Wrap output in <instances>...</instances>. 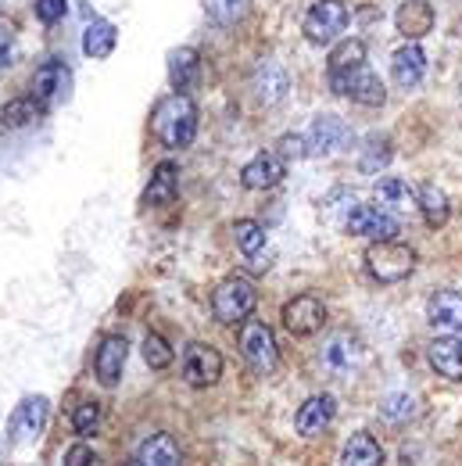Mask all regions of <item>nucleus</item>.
Returning a JSON list of instances; mask_svg holds the SVG:
<instances>
[{"instance_id":"2eb2a0df","label":"nucleus","mask_w":462,"mask_h":466,"mask_svg":"<svg viewBox=\"0 0 462 466\" xmlns=\"http://www.w3.org/2000/svg\"><path fill=\"white\" fill-rule=\"evenodd\" d=\"M284 176H287V162H284L276 151H262V155H255V158L240 169V183H244L247 190H269V187H276Z\"/></svg>"},{"instance_id":"9d476101","label":"nucleus","mask_w":462,"mask_h":466,"mask_svg":"<svg viewBox=\"0 0 462 466\" xmlns=\"http://www.w3.org/2000/svg\"><path fill=\"white\" fill-rule=\"evenodd\" d=\"M345 233L351 237H369V240H395L398 219L377 205H358L345 219Z\"/></svg>"},{"instance_id":"5701e85b","label":"nucleus","mask_w":462,"mask_h":466,"mask_svg":"<svg viewBox=\"0 0 462 466\" xmlns=\"http://www.w3.org/2000/svg\"><path fill=\"white\" fill-rule=\"evenodd\" d=\"M176 190H179V169H176L173 162H162V166L155 169V176H151L147 190H144V205H147V208L173 205Z\"/></svg>"},{"instance_id":"6ab92c4d","label":"nucleus","mask_w":462,"mask_h":466,"mask_svg":"<svg viewBox=\"0 0 462 466\" xmlns=\"http://www.w3.org/2000/svg\"><path fill=\"white\" fill-rule=\"evenodd\" d=\"M373 198H377V208L391 212V216H405V212H416L419 208V198L416 190L398 179V176H384L377 187H373Z\"/></svg>"},{"instance_id":"2f4dec72","label":"nucleus","mask_w":462,"mask_h":466,"mask_svg":"<svg viewBox=\"0 0 462 466\" xmlns=\"http://www.w3.org/2000/svg\"><path fill=\"white\" fill-rule=\"evenodd\" d=\"M358 65H366V44H362V40H345V44H337V47L330 51V61H326L330 72H347V68H358Z\"/></svg>"},{"instance_id":"aec40b11","label":"nucleus","mask_w":462,"mask_h":466,"mask_svg":"<svg viewBox=\"0 0 462 466\" xmlns=\"http://www.w3.org/2000/svg\"><path fill=\"white\" fill-rule=\"evenodd\" d=\"M427 359L430 366L445 377V380H462V341L456 334H437L430 345H427Z\"/></svg>"},{"instance_id":"e433bc0d","label":"nucleus","mask_w":462,"mask_h":466,"mask_svg":"<svg viewBox=\"0 0 462 466\" xmlns=\"http://www.w3.org/2000/svg\"><path fill=\"white\" fill-rule=\"evenodd\" d=\"M276 155H280L284 162H297V158H305V155H308V144H305V137H301V133H287V137H280V140H276Z\"/></svg>"},{"instance_id":"a878e982","label":"nucleus","mask_w":462,"mask_h":466,"mask_svg":"<svg viewBox=\"0 0 462 466\" xmlns=\"http://www.w3.org/2000/svg\"><path fill=\"white\" fill-rule=\"evenodd\" d=\"M341 466H384V449L373 434H351L341 452Z\"/></svg>"},{"instance_id":"cd10ccee","label":"nucleus","mask_w":462,"mask_h":466,"mask_svg":"<svg viewBox=\"0 0 462 466\" xmlns=\"http://www.w3.org/2000/svg\"><path fill=\"white\" fill-rule=\"evenodd\" d=\"M419 212H423V223L430 227V230H437V227H445L448 223V194L441 190V187H434V183H427V187H419Z\"/></svg>"},{"instance_id":"f03ea898","label":"nucleus","mask_w":462,"mask_h":466,"mask_svg":"<svg viewBox=\"0 0 462 466\" xmlns=\"http://www.w3.org/2000/svg\"><path fill=\"white\" fill-rule=\"evenodd\" d=\"M366 269L380 284H398L416 269V251L398 240H373L366 248Z\"/></svg>"},{"instance_id":"c9c22d12","label":"nucleus","mask_w":462,"mask_h":466,"mask_svg":"<svg viewBox=\"0 0 462 466\" xmlns=\"http://www.w3.org/2000/svg\"><path fill=\"white\" fill-rule=\"evenodd\" d=\"M380 412H384V420H395V423L412 420V416H416V399H412V395H387V399L380 402Z\"/></svg>"},{"instance_id":"7ed1b4c3","label":"nucleus","mask_w":462,"mask_h":466,"mask_svg":"<svg viewBox=\"0 0 462 466\" xmlns=\"http://www.w3.org/2000/svg\"><path fill=\"white\" fill-rule=\"evenodd\" d=\"M255 305H258V291H255V284L247 280V277H226L216 294H212V312H216V319L219 323H244L251 312H255Z\"/></svg>"},{"instance_id":"473e14b6","label":"nucleus","mask_w":462,"mask_h":466,"mask_svg":"<svg viewBox=\"0 0 462 466\" xmlns=\"http://www.w3.org/2000/svg\"><path fill=\"white\" fill-rule=\"evenodd\" d=\"M176 359V351L169 349V341L162 338V334H147L144 338V362L151 366V370H169Z\"/></svg>"},{"instance_id":"4468645a","label":"nucleus","mask_w":462,"mask_h":466,"mask_svg":"<svg viewBox=\"0 0 462 466\" xmlns=\"http://www.w3.org/2000/svg\"><path fill=\"white\" fill-rule=\"evenodd\" d=\"M251 86H255V97L262 101V105H280L284 97H287V72H284V65L273 58H262L255 65V76H251Z\"/></svg>"},{"instance_id":"39448f33","label":"nucleus","mask_w":462,"mask_h":466,"mask_svg":"<svg viewBox=\"0 0 462 466\" xmlns=\"http://www.w3.org/2000/svg\"><path fill=\"white\" fill-rule=\"evenodd\" d=\"M236 341H240V355L247 359V366H251L255 373H273V370L280 366L276 338H273V330H269L266 323H258V319H244Z\"/></svg>"},{"instance_id":"c756f323","label":"nucleus","mask_w":462,"mask_h":466,"mask_svg":"<svg viewBox=\"0 0 462 466\" xmlns=\"http://www.w3.org/2000/svg\"><path fill=\"white\" fill-rule=\"evenodd\" d=\"M233 240H236V248H240L247 258H258V251L266 248V230H262V223H255V219H236V223H233Z\"/></svg>"},{"instance_id":"f704fd0d","label":"nucleus","mask_w":462,"mask_h":466,"mask_svg":"<svg viewBox=\"0 0 462 466\" xmlns=\"http://www.w3.org/2000/svg\"><path fill=\"white\" fill-rule=\"evenodd\" d=\"M72 427H75L79 438H90L101 427V406L97 402H79L75 412H72Z\"/></svg>"},{"instance_id":"b1692460","label":"nucleus","mask_w":462,"mask_h":466,"mask_svg":"<svg viewBox=\"0 0 462 466\" xmlns=\"http://www.w3.org/2000/svg\"><path fill=\"white\" fill-rule=\"evenodd\" d=\"M355 359H358V345H355L347 334H334V338L326 341V349H323V366H326L334 377H341V380L351 377Z\"/></svg>"},{"instance_id":"7c9ffc66","label":"nucleus","mask_w":462,"mask_h":466,"mask_svg":"<svg viewBox=\"0 0 462 466\" xmlns=\"http://www.w3.org/2000/svg\"><path fill=\"white\" fill-rule=\"evenodd\" d=\"M40 105H36V97H18V101H7L4 105V116L0 122L7 126V129H22V126H29V122H36L40 118Z\"/></svg>"},{"instance_id":"dca6fc26","label":"nucleus","mask_w":462,"mask_h":466,"mask_svg":"<svg viewBox=\"0 0 462 466\" xmlns=\"http://www.w3.org/2000/svg\"><path fill=\"white\" fill-rule=\"evenodd\" d=\"M126 359H129V341L122 334H112V338L101 341V349L94 355V373H97V380L105 388H116L118 384V377L126 370Z\"/></svg>"},{"instance_id":"4be33fe9","label":"nucleus","mask_w":462,"mask_h":466,"mask_svg":"<svg viewBox=\"0 0 462 466\" xmlns=\"http://www.w3.org/2000/svg\"><path fill=\"white\" fill-rule=\"evenodd\" d=\"M197 76H201V55L194 47H179V51L169 55V83H173L176 94L194 90Z\"/></svg>"},{"instance_id":"1a4fd4ad","label":"nucleus","mask_w":462,"mask_h":466,"mask_svg":"<svg viewBox=\"0 0 462 466\" xmlns=\"http://www.w3.org/2000/svg\"><path fill=\"white\" fill-rule=\"evenodd\" d=\"M305 144H308V155H319V158H330L337 151H345L351 144V129H347L345 118L337 116H316L308 133H305Z\"/></svg>"},{"instance_id":"bb28decb","label":"nucleus","mask_w":462,"mask_h":466,"mask_svg":"<svg viewBox=\"0 0 462 466\" xmlns=\"http://www.w3.org/2000/svg\"><path fill=\"white\" fill-rule=\"evenodd\" d=\"M116 44H118V29L112 22H105V18H94L86 25V33H83V51L90 58H112Z\"/></svg>"},{"instance_id":"4c0bfd02","label":"nucleus","mask_w":462,"mask_h":466,"mask_svg":"<svg viewBox=\"0 0 462 466\" xmlns=\"http://www.w3.org/2000/svg\"><path fill=\"white\" fill-rule=\"evenodd\" d=\"M65 4H68V0H36V18H40L44 25H55L61 15H65Z\"/></svg>"},{"instance_id":"72a5a7b5","label":"nucleus","mask_w":462,"mask_h":466,"mask_svg":"<svg viewBox=\"0 0 462 466\" xmlns=\"http://www.w3.org/2000/svg\"><path fill=\"white\" fill-rule=\"evenodd\" d=\"M205 11H208L219 25H233V22H240V18H244L247 0H205Z\"/></svg>"},{"instance_id":"393cba45","label":"nucleus","mask_w":462,"mask_h":466,"mask_svg":"<svg viewBox=\"0 0 462 466\" xmlns=\"http://www.w3.org/2000/svg\"><path fill=\"white\" fill-rule=\"evenodd\" d=\"M136 466H179V445L173 434H151L136 449Z\"/></svg>"},{"instance_id":"9b49d317","label":"nucleus","mask_w":462,"mask_h":466,"mask_svg":"<svg viewBox=\"0 0 462 466\" xmlns=\"http://www.w3.org/2000/svg\"><path fill=\"white\" fill-rule=\"evenodd\" d=\"M323 319H326V309L316 294H297L284 305V327L294 338H308V334L323 330Z\"/></svg>"},{"instance_id":"6e6552de","label":"nucleus","mask_w":462,"mask_h":466,"mask_svg":"<svg viewBox=\"0 0 462 466\" xmlns=\"http://www.w3.org/2000/svg\"><path fill=\"white\" fill-rule=\"evenodd\" d=\"M219 377H223V355L219 351L205 345V341L186 345V351H183V380L190 388H212V384H219Z\"/></svg>"},{"instance_id":"412c9836","label":"nucleus","mask_w":462,"mask_h":466,"mask_svg":"<svg viewBox=\"0 0 462 466\" xmlns=\"http://www.w3.org/2000/svg\"><path fill=\"white\" fill-rule=\"evenodd\" d=\"M391 76H395V83L402 90H416L423 83V76H427V55H423V47L419 44H405L402 51H395Z\"/></svg>"},{"instance_id":"423d86ee","label":"nucleus","mask_w":462,"mask_h":466,"mask_svg":"<svg viewBox=\"0 0 462 466\" xmlns=\"http://www.w3.org/2000/svg\"><path fill=\"white\" fill-rule=\"evenodd\" d=\"M347 18H351V11H347L345 0H316L305 15V36L312 44L326 47L347 29Z\"/></svg>"},{"instance_id":"20e7f679","label":"nucleus","mask_w":462,"mask_h":466,"mask_svg":"<svg viewBox=\"0 0 462 466\" xmlns=\"http://www.w3.org/2000/svg\"><path fill=\"white\" fill-rule=\"evenodd\" d=\"M330 86H334V94H341L355 105H366V108H380L387 101L384 79L366 65L347 68V72H330Z\"/></svg>"},{"instance_id":"58836bf2","label":"nucleus","mask_w":462,"mask_h":466,"mask_svg":"<svg viewBox=\"0 0 462 466\" xmlns=\"http://www.w3.org/2000/svg\"><path fill=\"white\" fill-rule=\"evenodd\" d=\"M65 466H97V452L79 441V445H72V449L65 452Z\"/></svg>"},{"instance_id":"0eeeda50","label":"nucleus","mask_w":462,"mask_h":466,"mask_svg":"<svg viewBox=\"0 0 462 466\" xmlns=\"http://www.w3.org/2000/svg\"><path fill=\"white\" fill-rule=\"evenodd\" d=\"M68 94H72V68L65 61H47V65L36 68V76H33V97H36V105L44 112L65 105Z\"/></svg>"},{"instance_id":"a19ab883","label":"nucleus","mask_w":462,"mask_h":466,"mask_svg":"<svg viewBox=\"0 0 462 466\" xmlns=\"http://www.w3.org/2000/svg\"><path fill=\"white\" fill-rule=\"evenodd\" d=\"M133 466H136V463H133Z\"/></svg>"},{"instance_id":"f3484780","label":"nucleus","mask_w":462,"mask_h":466,"mask_svg":"<svg viewBox=\"0 0 462 466\" xmlns=\"http://www.w3.org/2000/svg\"><path fill=\"white\" fill-rule=\"evenodd\" d=\"M427 323L437 334H459L462 330V294L459 291H437L427 301Z\"/></svg>"},{"instance_id":"ddd939ff","label":"nucleus","mask_w":462,"mask_h":466,"mask_svg":"<svg viewBox=\"0 0 462 466\" xmlns=\"http://www.w3.org/2000/svg\"><path fill=\"white\" fill-rule=\"evenodd\" d=\"M434 22H437V11L430 0H405L395 11V25L405 36V44H419L427 33H434Z\"/></svg>"},{"instance_id":"f257e3e1","label":"nucleus","mask_w":462,"mask_h":466,"mask_svg":"<svg viewBox=\"0 0 462 466\" xmlns=\"http://www.w3.org/2000/svg\"><path fill=\"white\" fill-rule=\"evenodd\" d=\"M155 133L166 147H190L197 137V105L190 101V94H169L158 101L155 108Z\"/></svg>"},{"instance_id":"c85d7f7f","label":"nucleus","mask_w":462,"mask_h":466,"mask_svg":"<svg viewBox=\"0 0 462 466\" xmlns=\"http://www.w3.org/2000/svg\"><path fill=\"white\" fill-rule=\"evenodd\" d=\"M391 140L387 137H380V133H373L369 140H366V147H362V155H358V169L362 173H380L387 162H391Z\"/></svg>"},{"instance_id":"f8f14e48","label":"nucleus","mask_w":462,"mask_h":466,"mask_svg":"<svg viewBox=\"0 0 462 466\" xmlns=\"http://www.w3.org/2000/svg\"><path fill=\"white\" fill-rule=\"evenodd\" d=\"M47 412H51V402H47L44 395H29V399H22V402L15 406V412H11V420H7V434H11V441H33V438L44 431Z\"/></svg>"},{"instance_id":"ea45409f","label":"nucleus","mask_w":462,"mask_h":466,"mask_svg":"<svg viewBox=\"0 0 462 466\" xmlns=\"http://www.w3.org/2000/svg\"><path fill=\"white\" fill-rule=\"evenodd\" d=\"M15 65V36L7 25H0V68Z\"/></svg>"},{"instance_id":"a211bd4d","label":"nucleus","mask_w":462,"mask_h":466,"mask_svg":"<svg viewBox=\"0 0 462 466\" xmlns=\"http://www.w3.org/2000/svg\"><path fill=\"white\" fill-rule=\"evenodd\" d=\"M334 412H337L334 395H312V399H305V406L297 409L294 427H297L301 438H316L334 423Z\"/></svg>"}]
</instances>
